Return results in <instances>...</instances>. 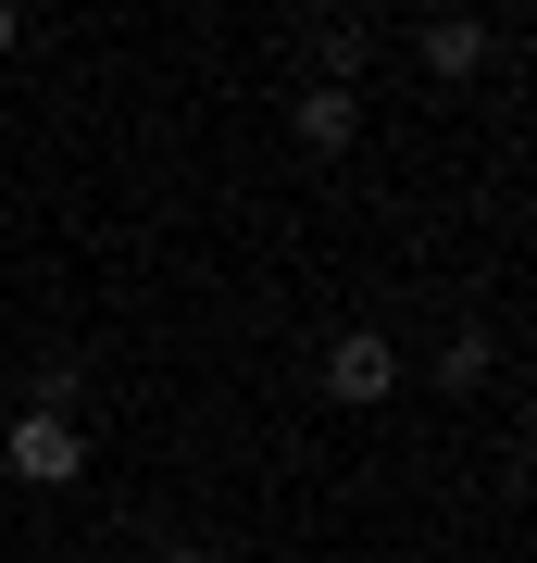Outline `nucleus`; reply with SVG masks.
<instances>
[{
    "label": "nucleus",
    "instance_id": "nucleus-3",
    "mask_svg": "<svg viewBox=\"0 0 537 563\" xmlns=\"http://www.w3.org/2000/svg\"><path fill=\"white\" fill-rule=\"evenodd\" d=\"M350 125H362V101H350V88H300V139H313V151H350Z\"/></svg>",
    "mask_w": 537,
    "mask_h": 563
},
{
    "label": "nucleus",
    "instance_id": "nucleus-4",
    "mask_svg": "<svg viewBox=\"0 0 537 563\" xmlns=\"http://www.w3.org/2000/svg\"><path fill=\"white\" fill-rule=\"evenodd\" d=\"M413 51L438 63V76H476V63H488V25H476V13H438V25H425Z\"/></svg>",
    "mask_w": 537,
    "mask_h": 563
},
{
    "label": "nucleus",
    "instance_id": "nucleus-5",
    "mask_svg": "<svg viewBox=\"0 0 537 563\" xmlns=\"http://www.w3.org/2000/svg\"><path fill=\"white\" fill-rule=\"evenodd\" d=\"M313 63H325V88H350V63H362V25H350V13H325V25H313Z\"/></svg>",
    "mask_w": 537,
    "mask_h": 563
},
{
    "label": "nucleus",
    "instance_id": "nucleus-2",
    "mask_svg": "<svg viewBox=\"0 0 537 563\" xmlns=\"http://www.w3.org/2000/svg\"><path fill=\"white\" fill-rule=\"evenodd\" d=\"M388 376H400V363H388V339H362V325L325 351V401H388Z\"/></svg>",
    "mask_w": 537,
    "mask_h": 563
},
{
    "label": "nucleus",
    "instance_id": "nucleus-1",
    "mask_svg": "<svg viewBox=\"0 0 537 563\" xmlns=\"http://www.w3.org/2000/svg\"><path fill=\"white\" fill-rule=\"evenodd\" d=\"M13 476H25V488H76V476H88V426L25 401V413H13Z\"/></svg>",
    "mask_w": 537,
    "mask_h": 563
},
{
    "label": "nucleus",
    "instance_id": "nucleus-6",
    "mask_svg": "<svg viewBox=\"0 0 537 563\" xmlns=\"http://www.w3.org/2000/svg\"><path fill=\"white\" fill-rule=\"evenodd\" d=\"M13 38H25V13H13V0H0V63H13Z\"/></svg>",
    "mask_w": 537,
    "mask_h": 563
},
{
    "label": "nucleus",
    "instance_id": "nucleus-7",
    "mask_svg": "<svg viewBox=\"0 0 537 563\" xmlns=\"http://www.w3.org/2000/svg\"><path fill=\"white\" fill-rule=\"evenodd\" d=\"M150 563H200V551H188V539H163V551H150Z\"/></svg>",
    "mask_w": 537,
    "mask_h": 563
}]
</instances>
